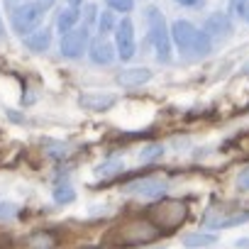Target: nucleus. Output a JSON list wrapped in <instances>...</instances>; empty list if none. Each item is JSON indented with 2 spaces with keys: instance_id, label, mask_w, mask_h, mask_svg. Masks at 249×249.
Instances as JSON below:
<instances>
[{
  "instance_id": "1",
  "label": "nucleus",
  "mask_w": 249,
  "mask_h": 249,
  "mask_svg": "<svg viewBox=\"0 0 249 249\" xmlns=\"http://www.w3.org/2000/svg\"><path fill=\"white\" fill-rule=\"evenodd\" d=\"M171 42L176 49L186 56L203 59L213 52V39L208 37L205 30H198L191 20H176L171 22Z\"/></svg>"
},
{
  "instance_id": "2",
  "label": "nucleus",
  "mask_w": 249,
  "mask_h": 249,
  "mask_svg": "<svg viewBox=\"0 0 249 249\" xmlns=\"http://www.w3.org/2000/svg\"><path fill=\"white\" fill-rule=\"evenodd\" d=\"M52 5L44 0H25L10 8V25L20 37H27L30 32H35L37 27H42L44 15Z\"/></svg>"
},
{
  "instance_id": "3",
  "label": "nucleus",
  "mask_w": 249,
  "mask_h": 249,
  "mask_svg": "<svg viewBox=\"0 0 249 249\" xmlns=\"http://www.w3.org/2000/svg\"><path fill=\"white\" fill-rule=\"evenodd\" d=\"M147 27H149V42L154 47V54H157V61L161 64H169L171 61V27L166 25V18L159 8H147Z\"/></svg>"
},
{
  "instance_id": "4",
  "label": "nucleus",
  "mask_w": 249,
  "mask_h": 249,
  "mask_svg": "<svg viewBox=\"0 0 249 249\" xmlns=\"http://www.w3.org/2000/svg\"><path fill=\"white\" fill-rule=\"evenodd\" d=\"M149 215L154 217V225H157V227L174 230V227H178V225L186 220L188 208H186L183 203H178V200H161V203L152 205Z\"/></svg>"
},
{
  "instance_id": "5",
  "label": "nucleus",
  "mask_w": 249,
  "mask_h": 249,
  "mask_svg": "<svg viewBox=\"0 0 249 249\" xmlns=\"http://www.w3.org/2000/svg\"><path fill=\"white\" fill-rule=\"evenodd\" d=\"M88 47H90V30H88V25H83V27H73L71 32H66L61 37L59 52H61L64 59L76 61L88 52Z\"/></svg>"
},
{
  "instance_id": "6",
  "label": "nucleus",
  "mask_w": 249,
  "mask_h": 249,
  "mask_svg": "<svg viewBox=\"0 0 249 249\" xmlns=\"http://www.w3.org/2000/svg\"><path fill=\"white\" fill-rule=\"evenodd\" d=\"M115 52L120 61H132L137 56V39H135V25L130 18H122L115 27Z\"/></svg>"
},
{
  "instance_id": "7",
  "label": "nucleus",
  "mask_w": 249,
  "mask_h": 249,
  "mask_svg": "<svg viewBox=\"0 0 249 249\" xmlns=\"http://www.w3.org/2000/svg\"><path fill=\"white\" fill-rule=\"evenodd\" d=\"M157 237H159L157 225L144 222V220L142 222H130V225H124V227L117 230V239L122 244H147V242H152Z\"/></svg>"
},
{
  "instance_id": "8",
  "label": "nucleus",
  "mask_w": 249,
  "mask_h": 249,
  "mask_svg": "<svg viewBox=\"0 0 249 249\" xmlns=\"http://www.w3.org/2000/svg\"><path fill=\"white\" fill-rule=\"evenodd\" d=\"M203 30L208 32V37H210L213 42H225V39H230L232 32H234L232 15H230V13H210L208 20H205V25H203Z\"/></svg>"
},
{
  "instance_id": "9",
  "label": "nucleus",
  "mask_w": 249,
  "mask_h": 249,
  "mask_svg": "<svg viewBox=\"0 0 249 249\" xmlns=\"http://www.w3.org/2000/svg\"><path fill=\"white\" fill-rule=\"evenodd\" d=\"M124 191L144 196V198H161L166 193V181L159 178V176H142L140 181L127 183V188H124Z\"/></svg>"
},
{
  "instance_id": "10",
  "label": "nucleus",
  "mask_w": 249,
  "mask_h": 249,
  "mask_svg": "<svg viewBox=\"0 0 249 249\" xmlns=\"http://www.w3.org/2000/svg\"><path fill=\"white\" fill-rule=\"evenodd\" d=\"M88 59H90V64H95V66H110V64L117 59L115 44H112V42H107L103 35H100V37H95V39H90Z\"/></svg>"
},
{
  "instance_id": "11",
  "label": "nucleus",
  "mask_w": 249,
  "mask_h": 249,
  "mask_svg": "<svg viewBox=\"0 0 249 249\" xmlns=\"http://www.w3.org/2000/svg\"><path fill=\"white\" fill-rule=\"evenodd\" d=\"M154 78V71L147 69V66H130V69H122L117 71L115 81L122 86V88H142L144 83H149Z\"/></svg>"
},
{
  "instance_id": "12",
  "label": "nucleus",
  "mask_w": 249,
  "mask_h": 249,
  "mask_svg": "<svg viewBox=\"0 0 249 249\" xmlns=\"http://www.w3.org/2000/svg\"><path fill=\"white\" fill-rule=\"evenodd\" d=\"M78 105L83 110H90V112H107L117 105V95H112V93H83L78 98Z\"/></svg>"
},
{
  "instance_id": "13",
  "label": "nucleus",
  "mask_w": 249,
  "mask_h": 249,
  "mask_svg": "<svg viewBox=\"0 0 249 249\" xmlns=\"http://www.w3.org/2000/svg\"><path fill=\"white\" fill-rule=\"evenodd\" d=\"M22 44L30 52H35V54H44L52 47V32L47 27H37L35 32H30L27 37H22Z\"/></svg>"
},
{
  "instance_id": "14",
  "label": "nucleus",
  "mask_w": 249,
  "mask_h": 249,
  "mask_svg": "<svg viewBox=\"0 0 249 249\" xmlns=\"http://www.w3.org/2000/svg\"><path fill=\"white\" fill-rule=\"evenodd\" d=\"M78 20H81V8H73V5L61 8L59 15H56V30H59V35L64 37L66 32H71L73 27H78Z\"/></svg>"
},
{
  "instance_id": "15",
  "label": "nucleus",
  "mask_w": 249,
  "mask_h": 249,
  "mask_svg": "<svg viewBox=\"0 0 249 249\" xmlns=\"http://www.w3.org/2000/svg\"><path fill=\"white\" fill-rule=\"evenodd\" d=\"M217 242V234H210V232H191L183 237V247L188 249H205V247H213Z\"/></svg>"
},
{
  "instance_id": "16",
  "label": "nucleus",
  "mask_w": 249,
  "mask_h": 249,
  "mask_svg": "<svg viewBox=\"0 0 249 249\" xmlns=\"http://www.w3.org/2000/svg\"><path fill=\"white\" fill-rule=\"evenodd\" d=\"M122 171H124V164H122V159H117V157L105 159V161L95 169V174L103 176V178H112V176H117V174H122Z\"/></svg>"
},
{
  "instance_id": "17",
  "label": "nucleus",
  "mask_w": 249,
  "mask_h": 249,
  "mask_svg": "<svg viewBox=\"0 0 249 249\" xmlns=\"http://www.w3.org/2000/svg\"><path fill=\"white\" fill-rule=\"evenodd\" d=\"M52 196H54V203H59V205H69L76 200V191L71 188V183H56Z\"/></svg>"
},
{
  "instance_id": "18",
  "label": "nucleus",
  "mask_w": 249,
  "mask_h": 249,
  "mask_svg": "<svg viewBox=\"0 0 249 249\" xmlns=\"http://www.w3.org/2000/svg\"><path fill=\"white\" fill-rule=\"evenodd\" d=\"M98 32L105 37V35H110V32H115V27H117V20H115V13L107 8V10H103L100 15H98Z\"/></svg>"
},
{
  "instance_id": "19",
  "label": "nucleus",
  "mask_w": 249,
  "mask_h": 249,
  "mask_svg": "<svg viewBox=\"0 0 249 249\" xmlns=\"http://www.w3.org/2000/svg\"><path fill=\"white\" fill-rule=\"evenodd\" d=\"M54 242H56V237L52 234V232H35L32 237H30V249H49V247H54Z\"/></svg>"
},
{
  "instance_id": "20",
  "label": "nucleus",
  "mask_w": 249,
  "mask_h": 249,
  "mask_svg": "<svg viewBox=\"0 0 249 249\" xmlns=\"http://www.w3.org/2000/svg\"><path fill=\"white\" fill-rule=\"evenodd\" d=\"M230 15L249 25V0H230Z\"/></svg>"
},
{
  "instance_id": "21",
  "label": "nucleus",
  "mask_w": 249,
  "mask_h": 249,
  "mask_svg": "<svg viewBox=\"0 0 249 249\" xmlns=\"http://www.w3.org/2000/svg\"><path fill=\"white\" fill-rule=\"evenodd\" d=\"M244 222H249V213H234V215H230V217L217 220L215 227H237V225H244Z\"/></svg>"
},
{
  "instance_id": "22",
  "label": "nucleus",
  "mask_w": 249,
  "mask_h": 249,
  "mask_svg": "<svg viewBox=\"0 0 249 249\" xmlns=\"http://www.w3.org/2000/svg\"><path fill=\"white\" fill-rule=\"evenodd\" d=\"M105 5L112 10V13H122V15H127L135 10V0H105Z\"/></svg>"
},
{
  "instance_id": "23",
  "label": "nucleus",
  "mask_w": 249,
  "mask_h": 249,
  "mask_svg": "<svg viewBox=\"0 0 249 249\" xmlns=\"http://www.w3.org/2000/svg\"><path fill=\"white\" fill-rule=\"evenodd\" d=\"M164 157V147L161 144H147L142 149V161H157Z\"/></svg>"
},
{
  "instance_id": "24",
  "label": "nucleus",
  "mask_w": 249,
  "mask_h": 249,
  "mask_svg": "<svg viewBox=\"0 0 249 249\" xmlns=\"http://www.w3.org/2000/svg\"><path fill=\"white\" fill-rule=\"evenodd\" d=\"M18 215V205L15 203H0V220H10Z\"/></svg>"
},
{
  "instance_id": "25",
  "label": "nucleus",
  "mask_w": 249,
  "mask_h": 249,
  "mask_svg": "<svg viewBox=\"0 0 249 249\" xmlns=\"http://www.w3.org/2000/svg\"><path fill=\"white\" fill-rule=\"evenodd\" d=\"M98 5H93V3H88L86 8H83V18H86V25H90V22H98Z\"/></svg>"
},
{
  "instance_id": "26",
  "label": "nucleus",
  "mask_w": 249,
  "mask_h": 249,
  "mask_svg": "<svg viewBox=\"0 0 249 249\" xmlns=\"http://www.w3.org/2000/svg\"><path fill=\"white\" fill-rule=\"evenodd\" d=\"M237 188H239V191H249V166L237 176Z\"/></svg>"
},
{
  "instance_id": "27",
  "label": "nucleus",
  "mask_w": 249,
  "mask_h": 249,
  "mask_svg": "<svg viewBox=\"0 0 249 249\" xmlns=\"http://www.w3.org/2000/svg\"><path fill=\"white\" fill-rule=\"evenodd\" d=\"M174 3L181 5V8H193V10H198V8L205 5V0H174Z\"/></svg>"
},
{
  "instance_id": "28",
  "label": "nucleus",
  "mask_w": 249,
  "mask_h": 249,
  "mask_svg": "<svg viewBox=\"0 0 249 249\" xmlns=\"http://www.w3.org/2000/svg\"><path fill=\"white\" fill-rule=\"evenodd\" d=\"M234 247H239V249H249V237H242V239H237V244Z\"/></svg>"
},
{
  "instance_id": "29",
  "label": "nucleus",
  "mask_w": 249,
  "mask_h": 249,
  "mask_svg": "<svg viewBox=\"0 0 249 249\" xmlns=\"http://www.w3.org/2000/svg\"><path fill=\"white\" fill-rule=\"evenodd\" d=\"M5 42V25H3V15H0V44Z\"/></svg>"
},
{
  "instance_id": "30",
  "label": "nucleus",
  "mask_w": 249,
  "mask_h": 249,
  "mask_svg": "<svg viewBox=\"0 0 249 249\" xmlns=\"http://www.w3.org/2000/svg\"><path fill=\"white\" fill-rule=\"evenodd\" d=\"M66 3L73 5V8H81V5H83V0H66Z\"/></svg>"
},
{
  "instance_id": "31",
  "label": "nucleus",
  "mask_w": 249,
  "mask_h": 249,
  "mask_svg": "<svg viewBox=\"0 0 249 249\" xmlns=\"http://www.w3.org/2000/svg\"><path fill=\"white\" fill-rule=\"evenodd\" d=\"M244 73H247V76H249V61H247V64H244Z\"/></svg>"
},
{
  "instance_id": "32",
  "label": "nucleus",
  "mask_w": 249,
  "mask_h": 249,
  "mask_svg": "<svg viewBox=\"0 0 249 249\" xmlns=\"http://www.w3.org/2000/svg\"><path fill=\"white\" fill-rule=\"evenodd\" d=\"M147 249H161V247H147Z\"/></svg>"
}]
</instances>
